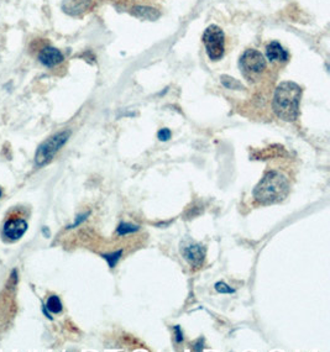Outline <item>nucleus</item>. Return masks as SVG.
<instances>
[{
	"mask_svg": "<svg viewBox=\"0 0 330 352\" xmlns=\"http://www.w3.org/2000/svg\"><path fill=\"white\" fill-rule=\"evenodd\" d=\"M1 196H2V192H1V189H0V198H1Z\"/></svg>",
	"mask_w": 330,
	"mask_h": 352,
	"instance_id": "4be33fe9",
	"label": "nucleus"
},
{
	"mask_svg": "<svg viewBox=\"0 0 330 352\" xmlns=\"http://www.w3.org/2000/svg\"><path fill=\"white\" fill-rule=\"evenodd\" d=\"M89 215H90V212H89V211L84 212V214H81V215H78V216H77V219H76V221L73 222L72 225H70V226H68L67 229H73V227H77L78 225H81V224H82L83 221H85V220H87V217L89 216Z\"/></svg>",
	"mask_w": 330,
	"mask_h": 352,
	"instance_id": "a211bd4d",
	"label": "nucleus"
},
{
	"mask_svg": "<svg viewBox=\"0 0 330 352\" xmlns=\"http://www.w3.org/2000/svg\"><path fill=\"white\" fill-rule=\"evenodd\" d=\"M42 231H44V234H45V236H50V232H48V230H47V227H44V230H42Z\"/></svg>",
	"mask_w": 330,
	"mask_h": 352,
	"instance_id": "412c9836",
	"label": "nucleus"
},
{
	"mask_svg": "<svg viewBox=\"0 0 330 352\" xmlns=\"http://www.w3.org/2000/svg\"><path fill=\"white\" fill-rule=\"evenodd\" d=\"M181 253L192 267L199 268L204 263L207 250L199 242L184 241L181 244Z\"/></svg>",
	"mask_w": 330,
	"mask_h": 352,
	"instance_id": "423d86ee",
	"label": "nucleus"
},
{
	"mask_svg": "<svg viewBox=\"0 0 330 352\" xmlns=\"http://www.w3.org/2000/svg\"><path fill=\"white\" fill-rule=\"evenodd\" d=\"M37 58H39V62L46 68L57 67V66H60L65 61L63 53L53 46L42 47L40 50L39 55H37Z\"/></svg>",
	"mask_w": 330,
	"mask_h": 352,
	"instance_id": "0eeeda50",
	"label": "nucleus"
},
{
	"mask_svg": "<svg viewBox=\"0 0 330 352\" xmlns=\"http://www.w3.org/2000/svg\"><path fill=\"white\" fill-rule=\"evenodd\" d=\"M220 79H222V84L224 85L225 88H228V89H234V90L244 89V85L241 84L238 79H235V78L229 77V75H223Z\"/></svg>",
	"mask_w": 330,
	"mask_h": 352,
	"instance_id": "2eb2a0df",
	"label": "nucleus"
},
{
	"mask_svg": "<svg viewBox=\"0 0 330 352\" xmlns=\"http://www.w3.org/2000/svg\"><path fill=\"white\" fill-rule=\"evenodd\" d=\"M171 136H172L171 130L166 128L161 129V130L157 133V138H159L160 141H168L169 139H171Z\"/></svg>",
	"mask_w": 330,
	"mask_h": 352,
	"instance_id": "f3484780",
	"label": "nucleus"
},
{
	"mask_svg": "<svg viewBox=\"0 0 330 352\" xmlns=\"http://www.w3.org/2000/svg\"><path fill=\"white\" fill-rule=\"evenodd\" d=\"M266 57L272 63H286L288 61L289 55L281 44L277 41H272L266 47Z\"/></svg>",
	"mask_w": 330,
	"mask_h": 352,
	"instance_id": "9d476101",
	"label": "nucleus"
},
{
	"mask_svg": "<svg viewBox=\"0 0 330 352\" xmlns=\"http://www.w3.org/2000/svg\"><path fill=\"white\" fill-rule=\"evenodd\" d=\"M131 14L139 19L145 20H156L160 17V12L154 7L149 6H136L131 9Z\"/></svg>",
	"mask_w": 330,
	"mask_h": 352,
	"instance_id": "9b49d317",
	"label": "nucleus"
},
{
	"mask_svg": "<svg viewBox=\"0 0 330 352\" xmlns=\"http://www.w3.org/2000/svg\"><path fill=\"white\" fill-rule=\"evenodd\" d=\"M203 44L207 50L208 57L212 61H219L225 52L224 31L217 25H210L203 34Z\"/></svg>",
	"mask_w": 330,
	"mask_h": 352,
	"instance_id": "39448f33",
	"label": "nucleus"
},
{
	"mask_svg": "<svg viewBox=\"0 0 330 352\" xmlns=\"http://www.w3.org/2000/svg\"><path fill=\"white\" fill-rule=\"evenodd\" d=\"M121 256H123V250H118V251L115 252H110V253H103L101 255V257L104 258V260L108 262L109 267L114 268L116 265H118V262L120 261Z\"/></svg>",
	"mask_w": 330,
	"mask_h": 352,
	"instance_id": "4468645a",
	"label": "nucleus"
},
{
	"mask_svg": "<svg viewBox=\"0 0 330 352\" xmlns=\"http://www.w3.org/2000/svg\"><path fill=\"white\" fill-rule=\"evenodd\" d=\"M289 182L278 171H270L258 182L252 196L258 204L270 205L282 202L289 193Z\"/></svg>",
	"mask_w": 330,
	"mask_h": 352,
	"instance_id": "f03ea898",
	"label": "nucleus"
},
{
	"mask_svg": "<svg viewBox=\"0 0 330 352\" xmlns=\"http://www.w3.org/2000/svg\"><path fill=\"white\" fill-rule=\"evenodd\" d=\"M27 231V222L24 219H10L2 227V235L10 241H16Z\"/></svg>",
	"mask_w": 330,
	"mask_h": 352,
	"instance_id": "6e6552de",
	"label": "nucleus"
},
{
	"mask_svg": "<svg viewBox=\"0 0 330 352\" xmlns=\"http://www.w3.org/2000/svg\"><path fill=\"white\" fill-rule=\"evenodd\" d=\"M173 333H174V339H176V343L179 344L183 341V333H182V329L179 328V325H176L173 328Z\"/></svg>",
	"mask_w": 330,
	"mask_h": 352,
	"instance_id": "6ab92c4d",
	"label": "nucleus"
},
{
	"mask_svg": "<svg viewBox=\"0 0 330 352\" xmlns=\"http://www.w3.org/2000/svg\"><path fill=\"white\" fill-rule=\"evenodd\" d=\"M301 98L302 88L297 83H280L273 95V111L278 118L284 121H294L298 118Z\"/></svg>",
	"mask_w": 330,
	"mask_h": 352,
	"instance_id": "f257e3e1",
	"label": "nucleus"
},
{
	"mask_svg": "<svg viewBox=\"0 0 330 352\" xmlns=\"http://www.w3.org/2000/svg\"><path fill=\"white\" fill-rule=\"evenodd\" d=\"M203 349V339H198L194 344H193V350L194 351H200Z\"/></svg>",
	"mask_w": 330,
	"mask_h": 352,
	"instance_id": "aec40b11",
	"label": "nucleus"
},
{
	"mask_svg": "<svg viewBox=\"0 0 330 352\" xmlns=\"http://www.w3.org/2000/svg\"><path fill=\"white\" fill-rule=\"evenodd\" d=\"M241 73L248 82H255L260 79L267 68V62L262 53L257 50L248 49L241 55L239 61Z\"/></svg>",
	"mask_w": 330,
	"mask_h": 352,
	"instance_id": "7ed1b4c3",
	"label": "nucleus"
},
{
	"mask_svg": "<svg viewBox=\"0 0 330 352\" xmlns=\"http://www.w3.org/2000/svg\"><path fill=\"white\" fill-rule=\"evenodd\" d=\"M139 230H140L139 225L131 224V222H121L118 226V229H116V234L119 236H125V235L134 234V232L139 231Z\"/></svg>",
	"mask_w": 330,
	"mask_h": 352,
	"instance_id": "ddd939ff",
	"label": "nucleus"
},
{
	"mask_svg": "<svg viewBox=\"0 0 330 352\" xmlns=\"http://www.w3.org/2000/svg\"><path fill=\"white\" fill-rule=\"evenodd\" d=\"M215 290L220 294H234L235 289L232 288L230 285H228L225 282H217L215 283Z\"/></svg>",
	"mask_w": 330,
	"mask_h": 352,
	"instance_id": "dca6fc26",
	"label": "nucleus"
},
{
	"mask_svg": "<svg viewBox=\"0 0 330 352\" xmlns=\"http://www.w3.org/2000/svg\"><path fill=\"white\" fill-rule=\"evenodd\" d=\"M71 138L70 130H63L55 134L47 140H45L41 145L37 147L35 153V164L37 167H44L52 161L53 157L57 154V152L66 145L68 139Z\"/></svg>",
	"mask_w": 330,
	"mask_h": 352,
	"instance_id": "20e7f679",
	"label": "nucleus"
},
{
	"mask_svg": "<svg viewBox=\"0 0 330 352\" xmlns=\"http://www.w3.org/2000/svg\"><path fill=\"white\" fill-rule=\"evenodd\" d=\"M92 2L93 0H63L62 10L71 16H78L87 11Z\"/></svg>",
	"mask_w": 330,
	"mask_h": 352,
	"instance_id": "1a4fd4ad",
	"label": "nucleus"
},
{
	"mask_svg": "<svg viewBox=\"0 0 330 352\" xmlns=\"http://www.w3.org/2000/svg\"><path fill=\"white\" fill-rule=\"evenodd\" d=\"M44 306L52 314L61 313L63 309L62 302H61L60 297H57V295H51V297L47 299V303L45 304Z\"/></svg>",
	"mask_w": 330,
	"mask_h": 352,
	"instance_id": "f8f14e48",
	"label": "nucleus"
}]
</instances>
